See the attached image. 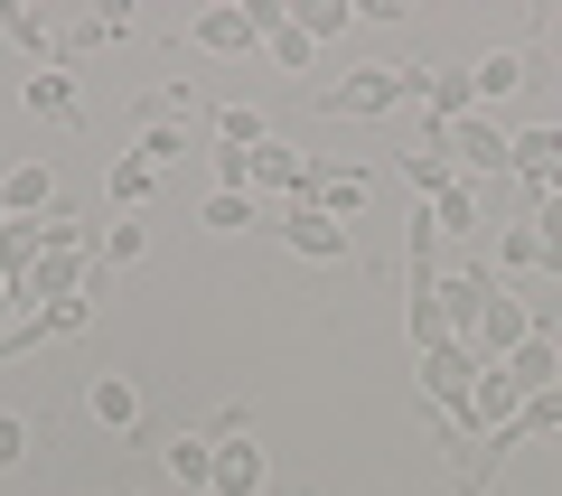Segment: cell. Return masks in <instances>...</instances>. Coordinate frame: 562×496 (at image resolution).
<instances>
[{"instance_id": "cell-22", "label": "cell", "mask_w": 562, "mask_h": 496, "mask_svg": "<svg viewBox=\"0 0 562 496\" xmlns=\"http://www.w3.org/2000/svg\"><path fill=\"white\" fill-rule=\"evenodd\" d=\"M310 206H328V216H357L366 206V169H319V198Z\"/></svg>"}, {"instance_id": "cell-27", "label": "cell", "mask_w": 562, "mask_h": 496, "mask_svg": "<svg viewBox=\"0 0 562 496\" xmlns=\"http://www.w3.org/2000/svg\"><path fill=\"white\" fill-rule=\"evenodd\" d=\"M140 159H150V169H179V159H188V132H179V122H150V132H140Z\"/></svg>"}, {"instance_id": "cell-30", "label": "cell", "mask_w": 562, "mask_h": 496, "mask_svg": "<svg viewBox=\"0 0 562 496\" xmlns=\"http://www.w3.org/2000/svg\"><path fill=\"white\" fill-rule=\"evenodd\" d=\"M20 459H29V421L0 413V469H20Z\"/></svg>"}, {"instance_id": "cell-8", "label": "cell", "mask_w": 562, "mask_h": 496, "mask_svg": "<svg viewBox=\"0 0 562 496\" xmlns=\"http://www.w3.org/2000/svg\"><path fill=\"white\" fill-rule=\"evenodd\" d=\"M281 244L310 253V262H347V225L328 206H281Z\"/></svg>"}, {"instance_id": "cell-32", "label": "cell", "mask_w": 562, "mask_h": 496, "mask_svg": "<svg viewBox=\"0 0 562 496\" xmlns=\"http://www.w3.org/2000/svg\"><path fill=\"white\" fill-rule=\"evenodd\" d=\"M0 225H10V206H0Z\"/></svg>"}, {"instance_id": "cell-6", "label": "cell", "mask_w": 562, "mask_h": 496, "mask_svg": "<svg viewBox=\"0 0 562 496\" xmlns=\"http://www.w3.org/2000/svg\"><path fill=\"white\" fill-rule=\"evenodd\" d=\"M525 338H535V309H525L516 291H497V300H487V318H479V338H469V347H479V365H506V357H516Z\"/></svg>"}, {"instance_id": "cell-31", "label": "cell", "mask_w": 562, "mask_h": 496, "mask_svg": "<svg viewBox=\"0 0 562 496\" xmlns=\"http://www.w3.org/2000/svg\"><path fill=\"white\" fill-rule=\"evenodd\" d=\"M216 179L225 188H254V150H216Z\"/></svg>"}, {"instance_id": "cell-15", "label": "cell", "mask_w": 562, "mask_h": 496, "mask_svg": "<svg viewBox=\"0 0 562 496\" xmlns=\"http://www.w3.org/2000/svg\"><path fill=\"white\" fill-rule=\"evenodd\" d=\"M469 84H479V113H487V103H506L525 84V47H487V57L469 66Z\"/></svg>"}, {"instance_id": "cell-19", "label": "cell", "mask_w": 562, "mask_h": 496, "mask_svg": "<svg viewBox=\"0 0 562 496\" xmlns=\"http://www.w3.org/2000/svg\"><path fill=\"white\" fill-rule=\"evenodd\" d=\"M403 179H413L422 206H441L450 188H460V169H450V150H413V159H403Z\"/></svg>"}, {"instance_id": "cell-21", "label": "cell", "mask_w": 562, "mask_h": 496, "mask_svg": "<svg viewBox=\"0 0 562 496\" xmlns=\"http://www.w3.org/2000/svg\"><path fill=\"white\" fill-rule=\"evenodd\" d=\"M431 216H441V235H479V216H487V198H479V179H460V188H450L441 206H431Z\"/></svg>"}, {"instance_id": "cell-10", "label": "cell", "mask_w": 562, "mask_h": 496, "mask_svg": "<svg viewBox=\"0 0 562 496\" xmlns=\"http://www.w3.org/2000/svg\"><path fill=\"white\" fill-rule=\"evenodd\" d=\"M506 375H516L525 394H553V384H562V347H553V328H535V338L506 357Z\"/></svg>"}, {"instance_id": "cell-3", "label": "cell", "mask_w": 562, "mask_h": 496, "mask_svg": "<svg viewBox=\"0 0 562 496\" xmlns=\"http://www.w3.org/2000/svg\"><path fill=\"white\" fill-rule=\"evenodd\" d=\"M413 94H422V76H403V66H357V76L328 84V113H394Z\"/></svg>"}, {"instance_id": "cell-18", "label": "cell", "mask_w": 562, "mask_h": 496, "mask_svg": "<svg viewBox=\"0 0 562 496\" xmlns=\"http://www.w3.org/2000/svg\"><path fill=\"white\" fill-rule=\"evenodd\" d=\"M198 225H216V235H244V225H262V198H254V188H216V198L198 206Z\"/></svg>"}, {"instance_id": "cell-4", "label": "cell", "mask_w": 562, "mask_h": 496, "mask_svg": "<svg viewBox=\"0 0 562 496\" xmlns=\"http://www.w3.org/2000/svg\"><path fill=\"white\" fill-rule=\"evenodd\" d=\"M497 291H506V281L487 272V262H450V272H441V328H450V338H479V318H487Z\"/></svg>"}, {"instance_id": "cell-13", "label": "cell", "mask_w": 562, "mask_h": 496, "mask_svg": "<svg viewBox=\"0 0 562 496\" xmlns=\"http://www.w3.org/2000/svg\"><path fill=\"white\" fill-rule=\"evenodd\" d=\"M422 103H431V140H441L450 122L479 113V84H469V76H422Z\"/></svg>"}, {"instance_id": "cell-20", "label": "cell", "mask_w": 562, "mask_h": 496, "mask_svg": "<svg viewBox=\"0 0 562 496\" xmlns=\"http://www.w3.org/2000/svg\"><path fill=\"white\" fill-rule=\"evenodd\" d=\"M150 179H160V169H150L140 150H122L113 169H103V198H113V206H140V198H150Z\"/></svg>"}, {"instance_id": "cell-16", "label": "cell", "mask_w": 562, "mask_h": 496, "mask_svg": "<svg viewBox=\"0 0 562 496\" xmlns=\"http://www.w3.org/2000/svg\"><path fill=\"white\" fill-rule=\"evenodd\" d=\"M38 253H47V225L38 216H10V225H0V281H20Z\"/></svg>"}, {"instance_id": "cell-12", "label": "cell", "mask_w": 562, "mask_h": 496, "mask_svg": "<svg viewBox=\"0 0 562 496\" xmlns=\"http://www.w3.org/2000/svg\"><path fill=\"white\" fill-rule=\"evenodd\" d=\"M0 206H10V216H47V206H57V179H47V159H20V169L0 179Z\"/></svg>"}, {"instance_id": "cell-1", "label": "cell", "mask_w": 562, "mask_h": 496, "mask_svg": "<svg viewBox=\"0 0 562 496\" xmlns=\"http://www.w3.org/2000/svg\"><path fill=\"white\" fill-rule=\"evenodd\" d=\"M469 384H479V347H469V338L422 347V394L450 413V431H460V440H469Z\"/></svg>"}, {"instance_id": "cell-26", "label": "cell", "mask_w": 562, "mask_h": 496, "mask_svg": "<svg viewBox=\"0 0 562 496\" xmlns=\"http://www.w3.org/2000/svg\"><path fill=\"white\" fill-rule=\"evenodd\" d=\"M291 20H301L310 38H347V20H357V10H347V0H301Z\"/></svg>"}, {"instance_id": "cell-17", "label": "cell", "mask_w": 562, "mask_h": 496, "mask_svg": "<svg viewBox=\"0 0 562 496\" xmlns=\"http://www.w3.org/2000/svg\"><path fill=\"white\" fill-rule=\"evenodd\" d=\"M160 469L179 477V487H206V477H216V440H198V431H179V440H169V450H160Z\"/></svg>"}, {"instance_id": "cell-5", "label": "cell", "mask_w": 562, "mask_h": 496, "mask_svg": "<svg viewBox=\"0 0 562 496\" xmlns=\"http://www.w3.org/2000/svg\"><path fill=\"white\" fill-rule=\"evenodd\" d=\"M188 38H198L206 57H244V47H262V20H254V0H216V10L188 20Z\"/></svg>"}, {"instance_id": "cell-23", "label": "cell", "mask_w": 562, "mask_h": 496, "mask_svg": "<svg viewBox=\"0 0 562 496\" xmlns=\"http://www.w3.org/2000/svg\"><path fill=\"white\" fill-rule=\"evenodd\" d=\"M262 47H272V66H291V76H301V66H319V38H310L301 20H281V29H272Z\"/></svg>"}, {"instance_id": "cell-24", "label": "cell", "mask_w": 562, "mask_h": 496, "mask_svg": "<svg viewBox=\"0 0 562 496\" xmlns=\"http://www.w3.org/2000/svg\"><path fill=\"white\" fill-rule=\"evenodd\" d=\"M216 140H225V150H262L272 132H262V113H254V103H225V113H216Z\"/></svg>"}, {"instance_id": "cell-2", "label": "cell", "mask_w": 562, "mask_h": 496, "mask_svg": "<svg viewBox=\"0 0 562 496\" xmlns=\"http://www.w3.org/2000/svg\"><path fill=\"white\" fill-rule=\"evenodd\" d=\"M441 150H450V169H460V179H497V169H516V132H497L487 113L450 122V132H441Z\"/></svg>"}, {"instance_id": "cell-14", "label": "cell", "mask_w": 562, "mask_h": 496, "mask_svg": "<svg viewBox=\"0 0 562 496\" xmlns=\"http://www.w3.org/2000/svg\"><path fill=\"white\" fill-rule=\"evenodd\" d=\"M85 413H94L103 431H132V421H140V384H122V375H94V384H85Z\"/></svg>"}, {"instance_id": "cell-28", "label": "cell", "mask_w": 562, "mask_h": 496, "mask_svg": "<svg viewBox=\"0 0 562 496\" xmlns=\"http://www.w3.org/2000/svg\"><path fill=\"white\" fill-rule=\"evenodd\" d=\"M140 253H150V235H140L132 216H122V225H103V262H140Z\"/></svg>"}, {"instance_id": "cell-7", "label": "cell", "mask_w": 562, "mask_h": 496, "mask_svg": "<svg viewBox=\"0 0 562 496\" xmlns=\"http://www.w3.org/2000/svg\"><path fill=\"white\" fill-rule=\"evenodd\" d=\"M525 413V384L506 375V365H479V384H469V440H487V431H506V421Z\"/></svg>"}, {"instance_id": "cell-9", "label": "cell", "mask_w": 562, "mask_h": 496, "mask_svg": "<svg viewBox=\"0 0 562 496\" xmlns=\"http://www.w3.org/2000/svg\"><path fill=\"white\" fill-rule=\"evenodd\" d=\"M206 496H262V450L254 440H216V477Z\"/></svg>"}, {"instance_id": "cell-11", "label": "cell", "mask_w": 562, "mask_h": 496, "mask_svg": "<svg viewBox=\"0 0 562 496\" xmlns=\"http://www.w3.org/2000/svg\"><path fill=\"white\" fill-rule=\"evenodd\" d=\"M20 103H29L38 122H76V113H85V103H76V76H66V66H38V76L20 84Z\"/></svg>"}, {"instance_id": "cell-29", "label": "cell", "mask_w": 562, "mask_h": 496, "mask_svg": "<svg viewBox=\"0 0 562 496\" xmlns=\"http://www.w3.org/2000/svg\"><path fill=\"white\" fill-rule=\"evenodd\" d=\"M38 328H47V338H76V328H85V300H47Z\"/></svg>"}, {"instance_id": "cell-25", "label": "cell", "mask_w": 562, "mask_h": 496, "mask_svg": "<svg viewBox=\"0 0 562 496\" xmlns=\"http://www.w3.org/2000/svg\"><path fill=\"white\" fill-rule=\"evenodd\" d=\"M543 262V235L535 225H497V272H535Z\"/></svg>"}]
</instances>
